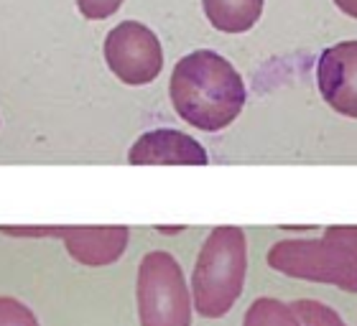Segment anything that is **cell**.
<instances>
[{
	"label": "cell",
	"instance_id": "obj_1",
	"mask_svg": "<svg viewBox=\"0 0 357 326\" xmlns=\"http://www.w3.org/2000/svg\"><path fill=\"white\" fill-rule=\"evenodd\" d=\"M169 92L178 118L207 133L235 123L245 107V82L240 72L209 49H199L178 59Z\"/></svg>",
	"mask_w": 357,
	"mask_h": 326
},
{
	"label": "cell",
	"instance_id": "obj_2",
	"mask_svg": "<svg viewBox=\"0 0 357 326\" xmlns=\"http://www.w3.org/2000/svg\"><path fill=\"white\" fill-rule=\"evenodd\" d=\"M268 265L289 278L357 293V224L327 227L319 240H281L268 250Z\"/></svg>",
	"mask_w": 357,
	"mask_h": 326
},
{
	"label": "cell",
	"instance_id": "obj_3",
	"mask_svg": "<svg viewBox=\"0 0 357 326\" xmlns=\"http://www.w3.org/2000/svg\"><path fill=\"white\" fill-rule=\"evenodd\" d=\"M248 270V242L240 227H215L202 244L192 275L194 309L204 319H220L243 293Z\"/></svg>",
	"mask_w": 357,
	"mask_h": 326
},
{
	"label": "cell",
	"instance_id": "obj_4",
	"mask_svg": "<svg viewBox=\"0 0 357 326\" xmlns=\"http://www.w3.org/2000/svg\"><path fill=\"white\" fill-rule=\"evenodd\" d=\"M138 316L141 326H189L192 301L184 273L176 260L164 250L143 255L138 267Z\"/></svg>",
	"mask_w": 357,
	"mask_h": 326
},
{
	"label": "cell",
	"instance_id": "obj_5",
	"mask_svg": "<svg viewBox=\"0 0 357 326\" xmlns=\"http://www.w3.org/2000/svg\"><path fill=\"white\" fill-rule=\"evenodd\" d=\"M105 61L120 82L141 87L151 84L164 69L158 36L138 21H123L105 38Z\"/></svg>",
	"mask_w": 357,
	"mask_h": 326
},
{
	"label": "cell",
	"instance_id": "obj_6",
	"mask_svg": "<svg viewBox=\"0 0 357 326\" xmlns=\"http://www.w3.org/2000/svg\"><path fill=\"white\" fill-rule=\"evenodd\" d=\"M317 84L332 110L357 118V41H342L321 52Z\"/></svg>",
	"mask_w": 357,
	"mask_h": 326
},
{
	"label": "cell",
	"instance_id": "obj_7",
	"mask_svg": "<svg viewBox=\"0 0 357 326\" xmlns=\"http://www.w3.org/2000/svg\"><path fill=\"white\" fill-rule=\"evenodd\" d=\"M128 227L123 224H59L56 238L64 240L72 260L82 265H110L128 247Z\"/></svg>",
	"mask_w": 357,
	"mask_h": 326
},
{
	"label": "cell",
	"instance_id": "obj_8",
	"mask_svg": "<svg viewBox=\"0 0 357 326\" xmlns=\"http://www.w3.org/2000/svg\"><path fill=\"white\" fill-rule=\"evenodd\" d=\"M128 161L133 166H204L209 158L204 146H199L192 135L161 127L143 133L133 143Z\"/></svg>",
	"mask_w": 357,
	"mask_h": 326
},
{
	"label": "cell",
	"instance_id": "obj_9",
	"mask_svg": "<svg viewBox=\"0 0 357 326\" xmlns=\"http://www.w3.org/2000/svg\"><path fill=\"white\" fill-rule=\"evenodd\" d=\"M207 21L222 33H245L258 23L263 0H202Z\"/></svg>",
	"mask_w": 357,
	"mask_h": 326
},
{
	"label": "cell",
	"instance_id": "obj_10",
	"mask_svg": "<svg viewBox=\"0 0 357 326\" xmlns=\"http://www.w3.org/2000/svg\"><path fill=\"white\" fill-rule=\"evenodd\" d=\"M243 326H301L291 304L275 298H258L245 311Z\"/></svg>",
	"mask_w": 357,
	"mask_h": 326
},
{
	"label": "cell",
	"instance_id": "obj_11",
	"mask_svg": "<svg viewBox=\"0 0 357 326\" xmlns=\"http://www.w3.org/2000/svg\"><path fill=\"white\" fill-rule=\"evenodd\" d=\"M296 319L301 321V326H347L342 321V316L329 309L327 304H319V301H294L291 304Z\"/></svg>",
	"mask_w": 357,
	"mask_h": 326
},
{
	"label": "cell",
	"instance_id": "obj_12",
	"mask_svg": "<svg viewBox=\"0 0 357 326\" xmlns=\"http://www.w3.org/2000/svg\"><path fill=\"white\" fill-rule=\"evenodd\" d=\"M0 326H38V319L26 304L0 296Z\"/></svg>",
	"mask_w": 357,
	"mask_h": 326
},
{
	"label": "cell",
	"instance_id": "obj_13",
	"mask_svg": "<svg viewBox=\"0 0 357 326\" xmlns=\"http://www.w3.org/2000/svg\"><path fill=\"white\" fill-rule=\"evenodd\" d=\"M123 6V0H77V8L79 13L89 21H105L110 18L118 8Z\"/></svg>",
	"mask_w": 357,
	"mask_h": 326
},
{
	"label": "cell",
	"instance_id": "obj_14",
	"mask_svg": "<svg viewBox=\"0 0 357 326\" xmlns=\"http://www.w3.org/2000/svg\"><path fill=\"white\" fill-rule=\"evenodd\" d=\"M335 6L342 10L344 15L350 18H357V0H335Z\"/></svg>",
	"mask_w": 357,
	"mask_h": 326
},
{
	"label": "cell",
	"instance_id": "obj_15",
	"mask_svg": "<svg viewBox=\"0 0 357 326\" xmlns=\"http://www.w3.org/2000/svg\"><path fill=\"white\" fill-rule=\"evenodd\" d=\"M158 230H161V232H178L181 227H158Z\"/></svg>",
	"mask_w": 357,
	"mask_h": 326
}]
</instances>
